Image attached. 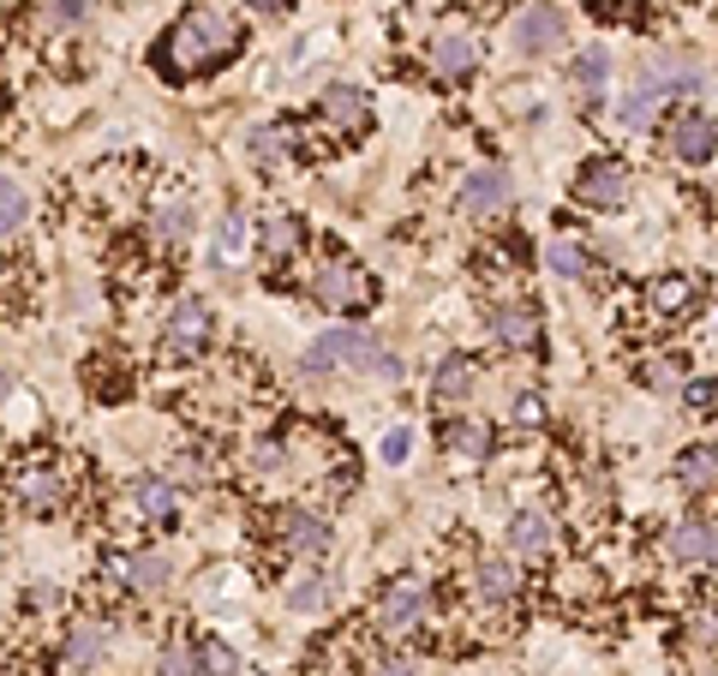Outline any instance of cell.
Listing matches in <instances>:
<instances>
[{"label": "cell", "instance_id": "6da1fadb", "mask_svg": "<svg viewBox=\"0 0 718 676\" xmlns=\"http://www.w3.org/2000/svg\"><path fill=\"white\" fill-rule=\"evenodd\" d=\"M300 372L305 377H330V372H372V377H384V384H395L402 377V360L389 354L377 335H365V330H324L312 342V354L300 360Z\"/></svg>", "mask_w": 718, "mask_h": 676}, {"label": "cell", "instance_id": "7a4b0ae2", "mask_svg": "<svg viewBox=\"0 0 718 676\" xmlns=\"http://www.w3.org/2000/svg\"><path fill=\"white\" fill-rule=\"evenodd\" d=\"M163 49H168V66L174 72H204V66H216L233 49V24H228V12H216V7H192L168 31Z\"/></svg>", "mask_w": 718, "mask_h": 676}, {"label": "cell", "instance_id": "3957f363", "mask_svg": "<svg viewBox=\"0 0 718 676\" xmlns=\"http://www.w3.org/2000/svg\"><path fill=\"white\" fill-rule=\"evenodd\" d=\"M695 91H700V66L688 61V54H670V49H665V54H653V61L641 66L635 96L623 102V121H628V126H641L665 96H695Z\"/></svg>", "mask_w": 718, "mask_h": 676}, {"label": "cell", "instance_id": "277c9868", "mask_svg": "<svg viewBox=\"0 0 718 676\" xmlns=\"http://www.w3.org/2000/svg\"><path fill=\"white\" fill-rule=\"evenodd\" d=\"M509 42L527 54V61H539V54H551V49H563L569 42V19H563V7H551V0H539V7H527L516 24H509Z\"/></svg>", "mask_w": 718, "mask_h": 676}, {"label": "cell", "instance_id": "5b68a950", "mask_svg": "<svg viewBox=\"0 0 718 676\" xmlns=\"http://www.w3.org/2000/svg\"><path fill=\"white\" fill-rule=\"evenodd\" d=\"M628 193H635V174H628L617 156L587 162V168H581V180H575V198L593 204V210H617V204H628Z\"/></svg>", "mask_w": 718, "mask_h": 676}, {"label": "cell", "instance_id": "8992f818", "mask_svg": "<svg viewBox=\"0 0 718 676\" xmlns=\"http://www.w3.org/2000/svg\"><path fill=\"white\" fill-rule=\"evenodd\" d=\"M312 300L330 305V312H354V305L372 300V282H365V270H354V263H318L312 270Z\"/></svg>", "mask_w": 718, "mask_h": 676}, {"label": "cell", "instance_id": "52a82bcc", "mask_svg": "<svg viewBox=\"0 0 718 676\" xmlns=\"http://www.w3.org/2000/svg\"><path fill=\"white\" fill-rule=\"evenodd\" d=\"M425 611H431V586L425 581H395L384 593V611H377V623H384V635H414V628L425 623Z\"/></svg>", "mask_w": 718, "mask_h": 676}, {"label": "cell", "instance_id": "ba28073f", "mask_svg": "<svg viewBox=\"0 0 718 676\" xmlns=\"http://www.w3.org/2000/svg\"><path fill=\"white\" fill-rule=\"evenodd\" d=\"M210 335H216V318H210V305H204V300H180V305L168 312V323H163L168 354H198Z\"/></svg>", "mask_w": 718, "mask_h": 676}, {"label": "cell", "instance_id": "9c48e42d", "mask_svg": "<svg viewBox=\"0 0 718 676\" xmlns=\"http://www.w3.org/2000/svg\"><path fill=\"white\" fill-rule=\"evenodd\" d=\"M516 204V186H509L503 168H474L461 180V210L467 216H503Z\"/></svg>", "mask_w": 718, "mask_h": 676}, {"label": "cell", "instance_id": "30bf717a", "mask_svg": "<svg viewBox=\"0 0 718 676\" xmlns=\"http://www.w3.org/2000/svg\"><path fill=\"white\" fill-rule=\"evenodd\" d=\"M665 144H670V156L677 162H712L718 156V121H707V114H683L677 126L665 132Z\"/></svg>", "mask_w": 718, "mask_h": 676}, {"label": "cell", "instance_id": "8fae6325", "mask_svg": "<svg viewBox=\"0 0 718 676\" xmlns=\"http://www.w3.org/2000/svg\"><path fill=\"white\" fill-rule=\"evenodd\" d=\"M431 66L444 72V79H467V72L479 66V49H474V37H461V31H444L431 42Z\"/></svg>", "mask_w": 718, "mask_h": 676}, {"label": "cell", "instance_id": "7c38bea8", "mask_svg": "<svg viewBox=\"0 0 718 676\" xmlns=\"http://www.w3.org/2000/svg\"><path fill=\"white\" fill-rule=\"evenodd\" d=\"M509 545H516L521 557H545L556 545V527L551 516H539V509H521L516 521H509Z\"/></svg>", "mask_w": 718, "mask_h": 676}, {"label": "cell", "instance_id": "4fadbf2b", "mask_svg": "<svg viewBox=\"0 0 718 676\" xmlns=\"http://www.w3.org/2000/svg\"><path fill=\"white\" fill-rule=\"evenodd\" d=\"M491 335L503 347H533L539 342V318L527 305H491Z\"/></svg>", "mask_w": 718, "mask_h": 676}, {"label": "cell", "instance_id": "5bb4252c", "mask_svg": "<svg viewBox=\"0 0 718 676\" xmlns=\"http://www.w3.org/2000/svg\"><path fill=\"white\" fill-rule=\"evenodd\" d=\"M605 79H611V54H605V49H581L575 66H569V84H575V96H581V102L605 96Z\"/></svg>", "mask_w": 718, "mask_h": 676}, {"label": "cell", "instance_id": "9a60e30c", "mask_svg": "<svg viewBox=\"0 0 718 676\" xmlns=\"http://www.w3.org/2000/svg\"><path fill=\"white\" fill-rule=\"evenodd\" d=\"M474 360H444L437 365V384H431V395H437V407H456V402H467L474 395Z\"/></svg>", "mask_w": 718, "mask_h": 676}, {"label": "cell", "instance_id": "2e32d148", "mask_svg": "<svg viewBox=\"0 0 718 676\" xmlns=\"http://www.w3.org/2000/svg\"><path fill=\"white\" fill-rule=\"evenodd\" d=\"M677 479L688 485V491H712L718 485V449L712 444H695L677 455Z\"/></svg>", "mask_w": 718, "mask_h": 676}, {"label": "cell", "instance_id": "e0dca14e", "mask_svg": "<svg viewBox=\"0 0 718 676\" xmlns=\"http://www.w3.org/2000/svg\"><path fill=\"white\" fill-rule=\"evenodd\" d=\"M132 503H138V516H150V521H174L180 491H174L168 479H138V485H132Z\"/></svg>", "mask_w": 718, "mask_h": 676}, {"label": "cell", "instance_id": "ac0fdd59", "mask_svg": "<svg viewBox=\"0 0 718 676\" xmlns=\"http://www.w3.org/2000/svg\"><path fill=\"white\" fill-rule=\"evenodd\" d=\"M121 575L138 586V593H168V581H174V569H168V557H156V551H144V557H132V563H121Z\"/></svg>", "mask_w": 718, "mask_h": 676}, {"label": "cell", "instance_id": "d6986e66", "mask_svg": "<svg viewBox=\"0 0 718 676\" xmlns=\"http://www.w3.org/2000/svg\"><path fill=\"white\" fill-rule=\"evenodd\" d=\"M516 586H521V569L509 563V557H479V593L491 599H516Z\"/></svg>", "mask_w": 718, "mask_h": 676}, {"label": "cell", "instance_id": "ffe728a7", "mask_svg": "<svg viewBox=\"0 0 718 676\" xmlns=\"http://www.w3.org/2000/svg\"><path fill=\"white\" fill-rule=\"evenodd\" d=\"M670 557H683V563H712V527H700V521L670 527Z\"/></svg>", "mask_w": 718, "mask_h": 676}, {"label": "cell", "instance_id": "44dd1931", "mask_svg": "<svg viewBox=\"0 0 718 676\" xmlns=\"http://www.w3.org/2000/svg\"><path fill=\"white\" fill-rule=\"evenodd\" d=\"M282 527H288V545H294V551H312V557L330 551V527L318 521V516H300V509H294Z\"/></svg>", "mask_w": 718, "mask_h": 676}, {"label": "cell", "instance_id": "7402d4cb", "mask_svg": "<svg viewBox=\"0 0 718 676\" xmlns=\"http://www.w3.org/2000/svg\"><path fill=\"white\" fill-rule=\"evenodd\" d=\"M324 114H330V121H342V126H354V121H365V96L354 91V84H330V91H324Z\"/></svg>", "mask_w": 718, "mask_h": 676}, {"label": "cell", "instance_id": "603a6c76", "mask_svg": "<svg viewBox=\"0 0 718 676\" xmlns=\"http://www.w3.org/2000/svg\"><path fill=\"white\" fill-rule=\"evenodd\" d=\"M96 658H102V628L96 623H79V628H72V646H66V665L72 670H91Z\"/></svg>", "mask_w": 718, "mask_h": 676}, {"label": "cell", "instance_id": "cb8c5ba5", "mask_svg": "<svg viewBox=\"0 0 718 676\" xmlns=\"http://www.w3.org/2000/svg\"><path fill=\"white\" fill-rule=\"evenodd\" d=\"M19 497H24L31 509H54V503L66 497V485L54 479V474H24V479H19Z\"/></svg>", "mask_w": 718, "mask_h": 676}, {"label": "cell", "instance_id": "d4e9b609", "mask_svg": "<svg viewBox=\"0 0 718 676\" xmlns=\"http://www.w3.org/2000/svg\"><path fill=\"white\" fill-rule=\"evenodd\" d=\"M545 263L556 275H587V252H581V240H569V233L545 246Z\"/></svg>", "mask_w": 718, "mask_h": 676}, {"label": "cell", "instance_id": "484cf974", "mask_svg": "<svg viewBox=\"0 0 718 676\" xmlns=\"http://www.w3.org/2000/svg\"><path fill=\"white\" fill-rule=\"evenodd\" d=\"M24 210H31V198H24V186L0 174V233H12V228H19V222H24Z\"/></svg>", "mask_w": 718, "mask_h": 676}, {"label": "cell", "instance_id": "4316f807", "mask_svg": "<svg viewBox=\"0 0 718 676\" xmlns=\"http://www.w3.org/2000/svg\"><path fill=\"white\" fill-rule=\"evenodd\" d=\"M246 156H252V168H275V162H282V132L252 126L246 132Z\"/></svg>", "mask_w": 718, "mask_h": 676}, {"label": "cell", "instance_id": "83f0119b", "mask_svg": "<svg viewBox=\"0 0 718 676\" xmlns=\"http://www.w3.org/2000/svg\"><path fill=\"white\" fill-rule=\"evenodd\" d=\"M300 246V222H288V216H270V222H263V252L270 258H288Z\"/></svg>", "mask_w": 718, "mask_h": 676}, {"label": "cell", "instance_id": "f1b7e54d", "mask_svg": "<svg viewBox=\"0 0 718 676\" xmlns=\"http://www.w3.org/2000/svg\"><path fill=\"white\" fill-rule=\"evenodd\" d=\"M449 449H461L467 461H486L491 455V425H456V431H449Z\"/></svg>", "mask_w": 718, "mask_h": 676}, {"label": "cell", "instance_id": "f546056e", "mask_svg": "<svg viewBox=\"0 0 718 676\" xmlns=\"http://www.w3.org/2000/svg\"><path fill=\"white\" fill-rule=\"evenodd\" d=\"M198 670H204V676H233V670H240V658H233L228 641H210V646L198 653Z\"/></svg>", "mask_w": 718, "mask_h": 676}, {"label": "cell", "instance_id": "4dcf8cb0", "mask_svg": "<svg viewBox=\"0 0 718 676\" xmlns=\"http://www.w3.org/2000/svg\"><path fill=\"white\" fill-rule=\"evenodd\" d=\"M156 233L186 240V233H192V204H163V210H156Z\"/></svg>", "mask_w": 718, "mask_h": 676}, {"label": "cell", "instance_id": "1f68e13d", "mask_svg": "<svg viewBox=\"0 0 718 676\" xmlns=\"http://www.w3.org/2000/svg\"><path fill=\"white\" fill-rule=\"evenodd\" d=\"M641 384L665 395V389H677V384H683V365H677V360H647V365H641Z\"/></svg>", "mask_w": 718, "mask_h": 676}, {"label": "cell", "instance_id": "d6a6232c", "mask_svg": "<svg viewBox=\"0 0 718 676\" xmlns=\"http://www.w3.org/2000/svg\"><path fill=\"white\" fill-rule=\"evenodd\" d=\"M240 252H246V222H240V210H228V216H222V246H216V258H222V263H240Z\"/></svg>", "mask_w": 718, "mask_h": 676}, {"label": "cell", "instance_id": "836d02e7", "mask_svg": "<svg viewBox=\"0 0 718 676\" xmlns=\"http://www.w3.org/2000/svg\"><path fill=\"white\" fill-rule=\"evenodd\" d=\"M688 293H695V288H688L683 275H665V282L653 288V305H658V312H683V305H688Z\"/></svg>", "mask_w": 718, "mask_h": 676}, {"label": "cell", "instance_id": "e575fe53", "mask_svg": "<svg viewBox=\"0 0 718 676\" xmlns=\"http://www.w3.org/2000/svg\"><path fill=\"white\" fill-rule=\"evenodd\" d=\"M377 455H384L389 467H402L407 455H414V431H407V425H389V431H384V449H377Z\"/></svg>", "mask_w": 718, "mask_h": 676}, {"label": "cell", "instance_id": "d590c367", "mask_svg": "<svg viewBox=\"0 0 718 676\" xmlns=\"http://www.w3.org/2000/svg\"><path fill=\"white\" fill-rule=\"evenodd\" d=\"M288 605H294V611H318V605H324V581H294V586H288Z\"/></svg>", "mask_w": 718, "mask_h": 676}, {"label": "cell", "instance_id": "8d00e7d4", "mask_svg": "<svg viewBox=\"0 0 718 676\" xmlns=\"http://www.w3.org/2000/svg\"><path fill=\"white\" fill-rule=\"evenodd\" d=\"M192 670H198V658L186 653V646H168L163 665H156V676H192Z\"/></svg>", "mask_w": 718, "mask_h": 676}, {"label": "cell", "instance_id": "74e56055", "mask_svg": "<svg viewBox=\"0 0 718 676\" xmlns=\"http://www.w3.org/2000/svg\"><path fill=\"white\" fill-rule=\"evenodd\" d=\"M372 676H419V665H414V658H402V653H389V658H377V665H372Z\"/></svg>", "mask_w": 718, "mask_h": 676}, {"label": "cell", "instance_id": "f35d334b", "mask_svg": "<svg viewBox=\"0 0 718 676\" xmlns=\"http://www.w3.org/2000/svg\"><path fill=\"white\" fill-rule=\"evenodd\" d=\"M49 19H54V24H79V19H84V0H54Z\"/></svg>", "mask_w": 718, "mask_h": 676}, {"label": "cell", "instance_id": "ab89813d", "mask_svg": "<svg viewBox=\"0 0 718 676\" xmlns=\"http://www.w3.org/2000/svg\"><path fill=\"white\" fill-rule=\"evenodd\" d=\"M683 402H688V407H712V384H688Z\"/></svg>", "mask_w": 718, "mask_h": 676}, {"label": "cell", "instance_id": "60d3db41", "mask_svg": "<svg viewBox=\"0 0 718 676\" xmlns=\"http://www.w3.org/2000/svg\"><path fill=\"white\" fill-rule=\"evenodd\" d=\"M516 419H521V425H539V395H521V402H516Z\"/></svg>", "mask_w": 718, "mask_h": 676}, {"label": "cell", "instance_id": "b9f144b4", "mask_svg": "<svg viewBox=\"0 0 718 676\" xmlns=\"http://www.w3.org/2000/svg\"><path fill=\"white\" fill-rule=\"evenodd\" d=\"M246 7H258V12H282L288 0H246Z\"/></svg>", "mask_w": 718, "mask_h": 676}, {"label": "cell", "instance_id": "7bdbcfd3", "mask_svg": "<svg viewBox=\"0 0 718 676\" xmlns=\"http://www.w3.org/2000/svg\"><path fill=\"white\" fill-rule=\"evenodd\" d=\"M7 395H12V372L0 365V402H7Z\"/></svg>", "mask_w": 718, "mask_h": 676}, {"label": "cell", "instance_id": "ee69618b", "mask_svg": "<svg viewBox=\"0 0 718 676\" xmlns=\"http://www.w3.org/2000/svg\"><path fill=\"white\" fill-rule=\"evenodd\" d=\"M695 676H718V665H700V670H695Z\"/></svg>", "mask_w": 718, "mask_h": 676}, {"label": "cell", "instance_id": "f6af8a7d", "mask_svg": "<svg viewBox=\"0 0 718 676\" xmlns=\"http://www.w3.org/2000/svg\"><path fill=\"white\" fill-rule=\"evenodd\" d=\"M712 563H718V527H712Z\"/></svg>", "mask_w": 718, "mask_h": 676}]
</instances>
